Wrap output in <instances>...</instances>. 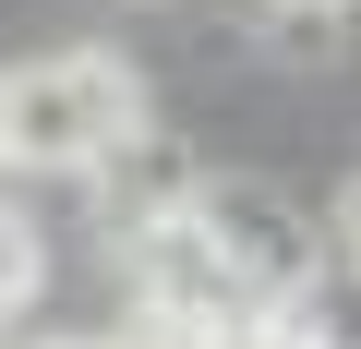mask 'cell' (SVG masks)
I'll return each mask as SVG.
<instances>
[{
	"mask_svg": "<svg viewBox=\"0 0 361 349\" xmlns=\"http://www.w3.org/2000/svg\"><path fill=\"white\" fill-rule=\"evenodd\" d=\"M337 253H349V277H361V169H349V193H337Z\"/></svg>",
	"mask_w": 361,
	"mask_h": 349,
	"instance_id": "cell-4",
	"label": "cell"
},
{
	"mask_svg": "<svg viewBox=\"0 0 361 349\" xmlns=\"http://www.w3.org/2000/svg\"><path fill=\"white\" fill-rule=\"evenodd\" d=\"M277 13H337V0H277Z\"/></svg>",
	"mask_w": 361,
	"mask_h": 349,
	"instance_id": "cell-7",
	"label": "cell"
},
{
	"mask_svg": "<svg viewBox=\"0 0 361 349\" xmlns=\"http://www.w3.org/2000/svg\"><path fill=\"white\" fill-rule=\"evenodd\" d=\"M37 289H49V241H37V217L0 205V313H25Z\"/></svg>",
	"mask_w": 361,
	"mask_h": 349,
	"instance_id": "cell-3",
	"label": "cell"
},
{
	"mask_svg": "<svg viewBox=\"0 0 361 349\" xmlns=\"http://www.w3.org/2000/svg\"><path fill=\"white\" fill-rule=\"evenodd\" d=\"M121 145H145V85L109 49H49L13 73V157L25 169H109Z\"/></svg>",
	"mask_w": 361,
	"mask_h": 349,
	"instance_id": "cell-1",
	"label": "cell"
},
{
	"mask_svg": "<svg viewBox=\"0 0 361 349\" xmlns=\"http://www.w3.org/2000/svg\"><path fill=\"white\" fill-rule=\"evenodd\" d=\"M37 349H109V337H37Z\"/></svg>",
	"mask_w": 361,
	"mask_h": 349,
	"instance_id": "cell-6",
	"label": "cell"
},
{
	"mask_svg": "<svg viewBox=\"0 0 361 349\" xmlns=\"http://www.w3.org/2000/svg\"><path fill=\"white\" fill-rule=\"evenodd\" d=\"M193 229L217 241V265L241 277V301H289V289H313V229L289 217L277 181H193Z\"/></svg>",
	"mask_w": 361,
	"mask_h": 349,
	"instance_id": "cell-2",
	"label": "cell"
},
{
	"mask_svg": "<svg viewBox=\"0 0 361 349\" xmlns=\"http://www.w3.org/2000/svg\"><path fill=\"white\" fill-rule=\"evenodd\" d=\"M0 169H25V157H13V73H0Z\"/></svg>",
	"mask_w": 361,
	"mask_h": 349,
	"instance_id": "cell-5",
	"label": "cell"
}]
</instances>
